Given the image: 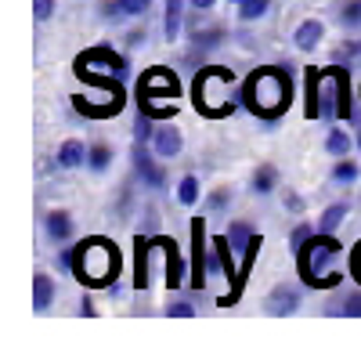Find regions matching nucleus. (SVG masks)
Instances as JSON below:
<instances>
[{"mask_svg":"<svg viewBox=\"0 0 361 347\" xmlns=\"http://www.w3.org/2000/svg\"><path fill=\"white\" fill-rule=\"evenodd\" d=\"M350 210H354V202H350V199L329 202V207L318 214V231H340V224L350 217Z\"/></svg>","mask_w":361,"mask_h":347,"instance_id":"22","label":"nucleus"},{"mask_svg":"<svg viewBox=\"0 0 361 347\" xmlns=\"http://www.w3.org/2000/svg\"><path fill=\"white\" fill-rule=\"evenodd\" d=\"M76 66H94V69H109L119 83H127L134 66H130V54L127 51H116L112 44H94V47H87L80 54V62Z\"/></svg>","mask_w":361,"mask_h":347,"instance_id":"5","label":"nucleus"},{"mask_svg":"<svg viewBox=\"0 0 361 347\" xmlns=\"http://www.w3.org/2000/svg\"><path fill=\"white\" fill-rule=\"evenodd\" d=\"M185 37H188V47H195L202 54H217L231 40L224 22H185Z\"/></svg>","mask_w":361,"mask_h":347,"instance_id":"7","label":"nucleus"},{"mask_svg":"<svg viewBox=\"0 0 361 347\" xmlns=\"http://www.w3.org/2000/svg\"><path fill=\"white\" fill-rule=\"evenodd\" d=\"M322 149H325L329 159H340V156L357 152V145H354V134L343 123H329L325 127V138H322Z\"/></svg>","mask_w":361,"mask_h":347,"instance_id":"14","label":"nucleus"},{"mask_svg":"<svg viewBox=\"0 0 361 347\" xmlns=\"http://www.w3.org/2000/svg\"><path fill=\"white\" fill-rule=\"evenodd\" d=\"M156 116L152 112H137L134 116V141H145V145H152V138H156Z\"/></svg>","mask_w":361,"mask_h":347,"instance_id":"32","label":"nucleus"},{"mask_svg":"<svg viewBox=\"0 0 361 347\" xmlns=\"http://www.w3.org/2000/svg\"><path fill=\"white\" fill-rule=\"evenodd\" d=\"M325 44V22L322 18H304V22H296V29H293V47L296 51H304V54H311V51H318Z\"/></svg>","mask_w":361,"mask_h":347,"instance_id":"10","label":"nucleus"},{"mask_svg":"<svg viewBox=\"0 0 361 347\" xmlns=\"http://www.w3.org/2000/svg\"><path fill=\"white\" fill-rule=\"evenodd\" d=\"M350 275L361 282V243L354 246V253H350Z\"/></svg>","mask_w":361,"mask_h":347,"instance_id":"39","label":"nucleus"},{"mask_svg":"<svg viewBox=\"0 0 361 347\" xmlns=\"http://www.w3.org/2000/svg\"><path fill=\"white\" fill-rule=\"evenodd\" d=\"M329 181L340 185V188H354V185H361V156L350 152V156L333 159V166H329Z\"/></svg>","mask_w":361,"mask_h":347,"instance_id":"16","label":"nucleus"},{"mask_svg":"<svg viewBox=\"0 0 361 347\" xmlns=\"http://www.w3.org/2000/svg\"><path fill=\"white\" fill-rule=\"evenodd\" d=\"M87 145L90 141H83V138H66L54 149V166L58 170H80V166H87Z\"/></svg>","mask_w":361,"mask_h":347,"instance_id":"15","label":"nucleus"},{"mask_svg":"<svg viewBox=\"0 0 361 347\" xmlns=\"http://www.w3.org/2000/svg\"><path fill=\"white\" fill-rule=\"evenodd\" d=\"M166 18H163V40L177 44L180 33H185V15H188V0H163Z\"/></svg>","mask_w":361,"mask_h":347,"instance_id":"18","label":"nucleus"},{"mask_svg":"<svg viewBox=\"0 0 361 347\" xmlns=\"http://www.w3.org/2000/svg\"><path fill=\"white\" fill-rule=\"evenodd\" d=\"M137 178H130L127 185H119V192H116V217L119 221H127V217H134V210H141V202H137Z\"/></svg>","mask_w":361,"mask_h":347,"instance_id":"24","label":"nucleus"},{"mask_svg":"<svg viewBox=\"0 0 361 347\" xmlns=\"http://www.w3.org/2000/svg\"><path fill=\"white\" fill-rule=\"evenodd\" d=\"M357 58H361V33H354L350 40H343V44L333 51V62H336V66H347V69L357 62Z\"/></svg>","mask_w":361,"mask_h":347,"instance_id":"29","label":"nucleus"},{"mask_svg":"<svg viewBox=\"0 0 361 347\" xmlns=\"http://www.w3.org/2000/svg\"><path fill=\"white\" fill-rule=\"evenodd\" d=\"M156 95H180V80L170 69H148L141 76V98H156Z\"/></svg>","mask_w":361,"mask_h":347,"instance_id":"12","label":"nucleus"},{"mask_svg":"<svg viewBox=\"0 0 361 347\" xmlns=\"http://www.w3.org/2000/svg\"><path fill=\"white\" fill-rule=\"evenodd\" d=\"M166 159L152 149V145H145V141H134V149H130V166H134V178L141 181V188L145 192H152V195H159L163 188H166V166H163Z\"/></svg>","mask_w":361,"mask_h":347,"instance_id":"4","label":"nucleus"},{"mask_svg":"<svg viewBox=\"0 0 361 347\" xmlns=\"http://www.w3.org/2000/svg\"><path fill=\"white\" fill-rule=\"evenodd\" d=\"M279 185H282V170L275 166V163H257L253 170H250V192L257 195V199H271L279 192Z\"/></svg>","mask_w":361,"mask_h":347,"instance_id":"9","label":"nucleus"},{"mask_svg":"<svg viewBox=\"0 0 361 347\" xmlns=\"http://www.w3.org/2000/svg\"><path fill=\"white\" fill-rule=\"evenodd\" d=\"M173 199L180 202V207H199L202 202V181H199V174H180V181L173 188Z\"/></svg>","mask_w":361,"mask_h":347,"instance_id":"23","label":"nucleus"},{"mask_svg":"<svg viewBox=\"0 0 361 347\" xmlns=\"http://www.w3.org/2000/svg\"><path fill=\"white\" fill-rule=\"evenodd\" d=\"M224 236H228V243H231V250L243 257L246 253V246L253 243V236H257V224L253 221H246V217H235V221H228L224 224Z\"/></svg>","mask_w":361,"mask_h":347,"instance_id":"21","label":"nucleus"},{"mask_svg":"<svg viewBox=\"0 0 361 347\" xmlns=\"http://www.w3.org/2000/svg\"><path fill=\"white\" fill-rule=\"evenodd\" d=\"M340 239L336 231H314V236L296 250V268H300V282L311 289H336L340 275L329 272L340 257Z\"/></svg>","mask_w":361,"mask_h":347,"instance_id":"2","label":"nucleus"},{"mask_svg":"<svg viewBox=\"0 0 361 347\" xmlns=\"http://www.w3.org/2000/svg\"><path fill=\"white\" fill-rule=\"evenodd\" d=\"M202 202H206V214H209V217H221V214H228V210H231L235 192H231L228 185H221V188H209V195H202Z\"/></svg>","mask_w":361,"mask_h":347,"instance_id":"25","label":"nucleus"},{"mask_svg":"<svg viewBox=\"0 0 361 347\" xmlns=\"http://www.w3.org/2000/svg\"><path fill=\"white\" fill-rule=\"evenodd\" d=\"M336 22H340V29H347V33H361V0H340Z\"/></svg>","mask_w":361,"mask_h":347,"instance_id":"26","label":"nucleus"},{"mask_svg":"<svg viewBox=\"0 0 361 347\" xmlns=\"http://www.w3.org/2000/svg\"><path fill=\"white\" fill-rule=\"evenodd\" d=\"M267 11H271V0H243V4L235 8V15H238L243 25H253V22L267 18Z\"/></svg>","mask_w":361,"mask_h":347,"instance_id":"27","label":"nucleus"},{"mask_svg":"<svg viewBox=\"0 0 361 347\" xmlns=\"http://www.w3.org/2000/svg\"><path fill=\"white\" fill-rule=\"evenodd\" d=\"M54 11H58V0H33V18H37V25H47V22L54 18Z\"/></svg>","mask_w":361,"mask_h":347,"instance_id":"36","label":"nucleus"},{"mask_svg":"<svg viewBox=\"0 0 361 347\" xmlns=\"http://www.w3.org/2000/svg\"><path fill=\"white\" fill-rule=\"evenodd\" d=\"M152 149L163 156V159H177L180 152H185V130H180L177 123H159L156 127V138H152Z\"/></svg>","mask_w":361,"mask_h":347,"instance_id":"11","label":"nucleus"},{"mask_svg":"<svg viewBox=\"0 0 361 347\" xmlns=\"http://www.w3.org/2000/svg\"><path fill=\"white\" fill-rule=\"evenodd\" d=\"M264 315H275V318H289L304 308V282H279L267 289L264 297Z\"/></svg>","mask_w":361,"mask_h":347,"instance_id":"6","label":"nucleus"},{"mask_svg":"<svg viewBox=\"0 0 361 347\" xmlns=\"http://www.w3.org/2000/svg\"><path fill=\"white\" fill-rule=\"evenodd\" d=\"M224 4H231V8H238V4H243V0H224Z\"/></svg>","mask_w":361,"mask_h":347,"instance_id":"41","label":"nucleus"},{"mask_svg":"<svg viewBox=\"0 0 361 347\" xmlns=\"http://www.w3.org/2000/svg\"><path fill=\"white\" fill-rule=\"evenodd\" d=\"M159 224H163V214L152 199H145L141 202V231L145 236H159Z\"/></svg>","mask_w":361,"mask_h":347,"instance_id":"31","label":"nucleus"},{"mask_svg":"<svg viewBox=\"0 0 361 347\" xmlns=\"http://www.w3.org/2000/svg\"><path fill=\"white\" fill-rule=\"evenodd\" d=\"M192 253H195V272H192V289H202L206 286V217H195L192 221Z\"/></svg>","mask_w":361,"mask_h":347,"instance_id":"13","label":"nucleus"},{"mask_svg":"<svg viewBox=\"0 0 361 347\" xmlns=\"http://www.w3.org/2000/svg\"><path fill=\"white\" fill-rule=\"evenodd\" d=\"M80 315H83V318H94V315H98V304H94V297H90V293L80 297Z\"/></svg>","mask_w":361,"mask_h":347,"instance_id":"38","label":"nucleus"},{"mask_svg":"<svg viewBox=\"0 0 361 347\" xmlns=\"http://www.w3.org/2000/svg\"><path fill=\"white\" fill-rule=\"evenodd\" d=\"M116 4L123 11V18H145L152 11V0H116Z\"/></svg>","mask_w":361,"mask_h":347,"instance_id":"35","label":"nucleus"},{"mask_svg":"<svg viewBox=\"0 0 361 347\" xmlns=\"http://www.w3.org/2000/svg\"><path fill=\"white\" fill-rule=\"evenodd\" d=\"M58 300V286H54V275L51 272H37L33 275V311L37 315H47Z\"/></svg>","mask_w":361,"mask_h":347,"instance_id":"19","label":"nucleus"},{"mask_svg":"<svg viewBox=\"0 0 361 347\" xmlns=\"http://www.w3.org/2000/svg\"><path fill=\"white\" fill-rule=\"evenodd\" d=\"M163 315H166V318H195V315H199V304H195L192 297L173 293V297L163 304Z\"/></svg>","mask_w":361,"mask_h":347,"instance_id":"28","label":"nucleus"},{"mask_svg":"<svg viewBox=\"0 0 361 347\" xmlns=\"http://www.w3.org/2000/svg\"><path fill=\"white\" fill-rule=\"evenodd\" d=\"M322 315H336V318H361V282L347 293H340L336 300H329L322 308Z\"/></svg>","mask_w":361,"mask_h":347,"instance_id":"20","label":"nucleus"},{"mask_svg":"<svg viewBox=\"0 0 361 347\" xmlns=\"http://www.w3.org/2000/svg\"><path fill=\"white\" fill-rule=\"evenodd\" d=\"M314 231H318V221L311 224V221H304V217H300V221H296V224L289 228V253L296 257V250L304 246V243H307V239L314 236Z\"/></svg>","mask_w":361,"mask_h":347,"instance_id":"30","label":"nucleus"},{"mask_svg":"<svg viewBox=\"0 0 361 347\" xmlns=\"http://www.w3.org/2000/svg\"><path fill=\"white\" fill-rule=\"evenodd\" d=\"M282 210H286V214H296V217L304 214V210H307V199H304V192L286 188V192H282Z\"/></svg>","mask_w":361,"mask_h":347,"instance_id":"34","label":"nucleus"},{"mask_svg":"<svg viewBox=\"0 0 361 347\" xmlns=\"http://www.w3.org/2000/svg\"><path fill=\"white\" fill-rule=\"evenodd\" d=\"M73 264H76V243H69V246H58V253H54V272L73 275Z\"/></svg>","mask_w":361,"mask_h":347,"instance_id":"33","label":"nucleus"},{"mask_svg":"<svg viewBox=\"0 0 361 347\" xmlns=\"http://www.w3.org/2000/svg\"><path fill=\"white\" fill-rule=\"evenodd\" d=\"M119 268V250L109 243V239H83L76 243V264H73V275L90 286V289H102L112 282Z\"/></svg>","mask_w":361,"mask_h":347,"instance_id":"3","label":"nucleus"},{"mask_svg":"<svg viewBox=\"0 0 361 347\" xmlns=\"http://www.w3.org/2000/svg\"><path fill=\"white\" fill-rule=\"evenodd\" d=\"M40 228H44V239H47L51 246H69V243L76 239V217H73V210H66V207L47 210L44 221H40Z\"/></svg>","mask_w":361,"mask_h":347,"instance_id":"8","label":"nucleus"},{"mask_svg":"<svg viewBox=\"0 0 361 347\" xmlns=\"http://www.w3.org/2000/svg\"><path fill=\"white\" fill-rule=\"evenodd\" d=\"M112 163H116V149L109 141H102V138H94L87 145V174H94V178H105V174L112 170Z\"/></svg>","mask_w":361,"mask_h":347,"instance_id":"17","label":"nucleus"},{"mask_svg":"<svg viewBox=\"0 0 361 347\" xmlns=\"http://www.w3.org/2000/svg\"><path fill=\"white\" fill-rule=\"evenodd\" d=\"M354 145H357V156H361V116H357V123H354Z\"/></svg>","mask_w":361,"mask_h":347,"instance_id":"40","label":"nucleus"},{"mask_svg":"<svg viewBox=\"0 0 361 347\" xmlns=\"http://www.w3.org/2000/svg\"><path fill=\"white\" fill-rule=\"evenodd\" d=\"M217 4H221V0H188V11L192 15H209Z\"/></svg>","mask_w":361,"mask_h":347,"instance_id":"37","label":"nucleus"},{"mask_svg":"<svg viewBox=\"0 0 361 347\" xmlns=\"http://www.w3.org/2000/svg\"><path fill=\"white\" fill-rule=\"evenodd\" d=\"M293 102V69L289 66H260L238 87V105L253 112L260 123H279Z\"/></svg>","mask_w":361,"mask_h":347,"instance_id":"1","label":"nucleus"}]
</instances>
